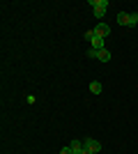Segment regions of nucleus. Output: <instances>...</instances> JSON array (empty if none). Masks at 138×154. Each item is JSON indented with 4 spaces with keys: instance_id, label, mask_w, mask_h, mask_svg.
Listing matches in <instances>:
<instances>
[{
    "instance_id": "12",
    "label": "nucleus",
    "mask_w": 138,
    "mask_h": 154,
    "mask_svg": "<svg viewBox=\"0 0 138 154\" xmlns=\"http://www.w3.org/2000/svg\"><path fill=\"white\" fill-rule=\"evenodd\" d=\"M81 154H92V152H87V149H83V152H81Z\"/></svg>"
},
{
    "instance_id": "7",
    "label": "nucleus",
    "mask_w": 138,
    "mask_h": 154,
    "mask_svg": "<svg viewBox=\"0 0 138 154\" xmlns=\"http://www.w3.org/2000/svg\"><path fill=\"white\" fill-rule=\"evenodd\" d=\"M97 60H99V62H108V60H111V51H108V48L97 51Z\"/></svg>"
},
{
    "instance_id": "11",
    "label": "nucleus",
    "mask_w": 138,
    "mask_h": 154,
    "mask_svg": "<svg viewBox=\"0 0 138 154\" xmlns=\"http://www.w3.org/2000/svg\"><path fill=\"white\" fill-rule=\"evenodd\" d=\"M60 154H72V149H69V145H67V147H62V149H60Z\"/></svg>"
},
{
    "instance_id": "8",
    "label": "nucleus",
    "mask_w": 138,
    "mask_h": 154,
    "mask_svg": "<svg viewBox=\"0 0 138 154\" xmlns=\"http://www.w3.org/2000/svg\"><path fill=\"white\" fill-rule=\"evenodd\" d=\"M138 26V12H129V19H127V28Z\"/></svg>"
},
{
    "instance_id": "2",
    "label": "nucleus",
    "mask_w": 138,
    "mask_h": 154,
    "mask_svg": "<svg viewBox=\"0 0 138 154\" xmlns=\"http://www.w3.org/2000/svg\"><path fill=\"white\" fill-rule=\"evenodd\" d=\"M83 145H85V149H87V152H92V154L101 152V143L94 140V138H83Z\"/></svg>"
},
{
    "instance_id": "5",
    "label": "nucleus",
    "mask_w": 138,
    "mask_h": 154,
    "mask_svg": "<svg viewBox=\"0 0 138 154\" xmlns=\"http://www.w3.org/2000/svg\"><path fill=\"white\" fill-rule=\"evenodd\" d=\"M90 44H92V48H94V51H104V48H106V39L94 37V39L90 42Z\"/></svg>"
},
{
    "instance_id": "9",
    "label": "nucleus",
    "mask_w": 138,
    "mask_h": 154,
    "mask_svg": "<svg viewBox=\"0 0 138 154\" xmlns=\"http://www.w3.org/2000/svg\"><path fill=\"white\" fill-rule=\"evenodd\" d=\"M127 19H129V12H118V16H115L118 26H127Z\"/></svg>"
},
{
    "instance_id": "3",
    "label": "nucleus",
    "mask_w": 138,
    "mask_h": 154,
    "mask_svg": "<svg viewBox=\"0 0 138 154\" xmlns=\"http://www.w3.org/2000/svg\"><path fill=\"white\" fill-rule=\"evenodd\" d=\"M92 32H94V37L106 39L108 35H111V26H108V23H99V26H94V28H92Z\"/></svg>"
},
{
    "instance_id": "10",
    "label": "nucleus",
    "mask_w": 138,
    "mask_h": 154,
    "mask_svg": "<svg viewBox=\"0 0 138 154\" xmlns=\"http://www.w3.org/2000/svg\"><path fill=\"white\" fill-rule=\"evenodd\" d=\"M87 58H92V60H97V51H94V48H90V51H87Z\"/></svg>"
},
{
    "instance_id": "4",
    "label": "nucleus",
    "mask_w": 138,
    "mask_h": 154,
    "mask_svg": "<svg viewBox=\"0 0 138 154\" xmlns=\"http://www.w3.org/2000/svg\"><path fill=\"white\" fill-rule=\"evenodd\" d=\"M69 149H72V154H81L83 149H85V145H83V140H78V138H76V140L69 143Z\"/></svg>"
},
{
    "instance_id": "6",
    "label": "nucleus",
    "mask_w": 138,
    "mask_h": 154,
    "mask_svg": "<svg viewBox=\"0 0 138 154\" xmlns=\"http://www.w3.org/2000/svg\"><path fill=\"white\" fill-rule=\"evenodd\" d=\"M90 92L92 94H101V92H104V85L99 83V81H92L90 83Z\"/></svg>"
},
{
    "instance_id": "1",
    "label": "nucleus",
    "mask_w": 138,
    "mask_h": 154,
    "mask_svg": "<svg viewBox=\"0 0 138 154\" xmlns=\"http://www.w3.org/2000/svg\"><path fill=\"white\" fill-rule=\"evenodd\" d=\"M90 7L97 19H104L106 12H108V0H90Z\"/></svg>"
}]
</instances>
